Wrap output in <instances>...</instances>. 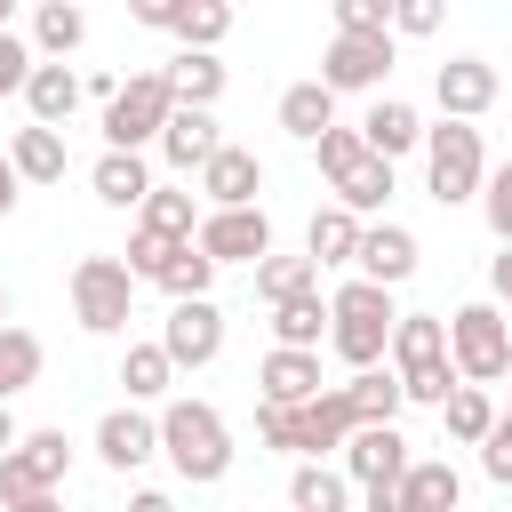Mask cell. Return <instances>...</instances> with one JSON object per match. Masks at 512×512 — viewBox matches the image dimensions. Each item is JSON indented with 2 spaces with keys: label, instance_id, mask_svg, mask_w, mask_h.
Listing matches in <instances>:
<instances>
[{
  "label": "cell",
  "instance_id": "6da1fadb",
  "mask_svg": "<svg viewBox=\"0 0 512 512\" xmlns=\"http://www.w3.org/2000/svg\"><path fill=\"white\" fill-rule=\"evenodd\" d=\"M392 288H376V280H344L336 296H328V344H336V360L360 376V368H384V344H392Z\"/></svg>",
  "mask_w": 512,
  "mask_h": 512
},
{
  "label": "cell",
  "instance_id": "7a4b0ae2",
  "mask_svg": "<svg viewBox=\"0 0 512 512\" xmlns=\"http://www.w3.org/2000/svg\"><path fill=\"white\" fill-rule=\"evenodd\" d=\"M384 360H392V376H400V400L440 408V400L456 392V368H448V320H440V312H400Z\"/></svg>",
  "mask_w": 512,
  "mask_h": 512
},
{
  "label": "cell",
  "instance_id": "3957f363",
  "mask_svg": "<svg viewBox=\"0 0 512 512\" xmlns=\"http://www.w3.org/2000/svg\"><path fill=\"white\" fill-rule=\"evenodd\" d=\"M160 456L192 480V488H216L232 472V424L208 408V400H168L160 408Z\"/></svg>",
  "mask_w": 512,
  "mask_h": 512
},
{
  "label": "cell",
  "instance_id": "277c9868",
  "mask_svg": "<svg viewBox=\"0 0 512 512\" xmlns=\"http://www.w3.org/2000/svg\"><path fill=\"white\" fill-rule=\"evenodd\" d=\"M448 368H456V384H504L512 376V320L496 312V304H456L448 312Z\"/></svg>",
  "mask_w": 512,
  "mask_h": 512
},
{
  "label": "cell",
  "instance_id": "5b68a950",
  "mask_svg": "<svg viewBox=\"0 0 512 512\" xmlns=\"http://www.w3.org/2000/svg\"><path fill=\"white\" fill-rule=\"evenodd\" d=\"M168 112H176V88H168V64H152V72H136V80H120V96L104 104V152H144V144H160V128H168Z\"/></svg>",
  "mask_w": 512,
  "mask_h": 512
},
{
  "label": "cell",
  "instance_id": "8992f818",
  "mask_svg": "<svg viewBox=\"0 0 512 512\" xmlns=\"http://www.w3.org/2000/svg\"><path fill=\"white\" fill-rule=\"evenodd\" d=\"M480 184H488L480 128H464V120L424 128V192H432L440 208H464V200H480Z\"/></svg>",
  "mask_w": 512,
  "mask_h": 512
},
{
  "label": "cell",
  "instance_id": "52a82bcc",
  "mask_svg": "<svg viewBox=\"0 0 512 512\" xmlns=\"http://www.w3.org/2000/svg\"><path fill=\"white\" fill-rule=\"evenodd\" d=\"M128 312H136L128 264H120V256H80V264H72V320H80L88 336H120Z\"/></svg>",
  "mask_w": 512,
  "mask_h": 512
},
{
  "label": "cell",
  "instance_id": "ba28073f",
  "mask_svg": "<svg viewBox=\"0 0 512 512\" xmlns=\"http://www.w3.org/2000/svg\"><path fill=\"white\" fill-rule=\"evenodd\" d=\"M392 56H400L392 32H336L328 56H320V88H328V96H384Z\"/></svg>",
  "mask_w": 512,
  "mask_h": 512
},
{
  "label": "cell",
  "instance_id": "9c48e42d",
  "mask_svg": "<svg viewBox=\"0 0 512 512\" xmlns=\"http://www.w3.org/2000/svg\"><path fill=\"white\" fill-rule=\"evenodd\" d=\"M64 472H72V440H64V424H48V432H24V440L0 456V504L56 496V488H64Z\"/></svg>",
  "mask_w": 512,
  "mask_h": 512
},
{
  "label": "cell",
  "instance_id": "30bf717a",
  "mask_svg": "<svg viewBox=\"0 0 512 512\" xmlns=\"http://www.w3.org/2000/svg\"><path fill=\"white\" fill-rule=\"evenodd\" d=\"M192 248L224 272V264H264L272 256V216L264 208H200V232H192Z\"/></svg>",
  "mask_w": 512,
  "mask_h": 512
},
{
  "label": "cell",
  "instance_id": "8fae6325",
  "mask_svg": "<svg viewBox=\"0 0 512 512\" xmlns=\"http://www.w3.org/2000/svg\"><path fill=\"white\" fill-rule=\"evenodd\" d=\"M408 464H416V456H408L400 424H352V440H344V456H336V472H344L352 488H392Z\"/></svg>",
  "mask_w": 512,
  "mask_h": 512
},
{
  "label": "cell",
  "instance_id": "7c38bea8",
  "mask_svg": "<svg viewBox=\"0 0 512 512\" xmlns=\"http://www.w3.org/2000/svg\"><path fill=\"white\" fill-rule=\"evenodd\" d=\"M160 352L168 368H208L224 352V312L216 296H192V304H168V328H160Z\"/></svg>",
  "mask_w": 512,
  "mask_h": 512
},
{
  "label": "cell",
  "instance_id": "4fadbf2b",
  "mask_svg": "<svg viewBox=\"0 0 512 512\" xmlns=\"http://www.w3.org/2000/svg\"><path fill=\"white\" fill-rule=\"evenodd\" d=\"M432 104H440V120H480L488 104H496V64L488 56H448L440 72H432Z\"/></svg>",
  "mask_w": 512,
  "mask_h": 512
},
{
  "label": "cell",
  "instance_id": "5bb4252c",
  "mask_svg": "<svg viewBox=\"0 0 512 512\" xmlns=\"http://www.w3.org/2000/svg\"><path fill=\"white\" fill-rule=\"evenodd\" d=\"M224 144H232V136H224V128H216V112H192V104H176V112H168V128H160V144H152V152H160V160H168V168H176V176H200V168H208V160H216V152H224Z\"/></svg>",
  "mask_w": 512,
  "mask_h": 512
},
{
  "label": "cell",
  "instance_id": "9a60e30c",
  "mask_svg": "<svg viewBox=\"0 0 512 512\" xmlns=\"http://www.w3.org/2000/svg\"><path fill=\"white\" fill-rule=\"evenodd\" d=\"M296 416V456L304 464H328V456H344V440H352V408H344V392L336 384H320L304 408H288Z\"/></svg>",
  "mask_w": 512,
  "mask_h": 512
},
{
  "label": "cell",
  "instance_id": "2e32d148",
  "mask_svg": "<svg viewBox=\"0 0 512 512\" xmlns=\"http://www.w3.org/2000/svg\"><path fill=\"white\" fill-rule=\"evenodd\" d=\"M360 280H376V288H400L416 264H424V248H416V232L408 224H360Z\"/></svg>",
  "mask_w": 512,
  "mask_h": 512
},
{
  "label": "cell",
  "instance_id": "e0dca14e",
  "mask_svg": "<svg viewBox=\"0 0 512 512\" xmlns=\"http://www.w3.org/2000/svg\"><path fill=\"white\" fill-rule=\"evenodd\" d=\"M256 192H264V160H256L248 144H224V152L200 168V200H208V208H256Z\"/></svg>",
  "mask_w": 512,
  "mask_h": 512
},
{
  "label": "cell",
  "instance_id": "ac0fdd59",
  "mask_svg": "<svg viewBox=\"0 0 512 512\" xmlns=\"http://www.w3.org/2000/svg\"><path fill=\"white\" fill-rule=\"evenodd\" d=\"M96 456H104L112 472L152 464V456H160V416H144V408H112V416L96 424Z\"/></svg>",
  "mask_w": 512,
  "mask_h": 512
},
{
  "label": "cell",
  "instance_id": "d6986e66",
  "mask_svg": "<svg viewBox=\"0 0 512 512\" xmlns=\"http://www.w3.org/2000/svg\"><path fill=\"white\" fill-rule=\"evenodd\" d=\"M360 144H368L376 160H400V152L424 144V112H416L408 96H376V104L360 112Z\"/></svg>",
  "mask_w": 512,
  "mask_h": 512
},
{
  "label": "cell",
  "instance_id": "ffe728a7",
  "mask_svg": "<svg viewBox=\"0 0 512 512\" xmlns=\"http://www.w3.org/2000/svg\"><path fill=\"white\" fill-rule=\"evenodd\" d=\"M256 392H264V408H304L312 392H320V352H264L256 360Z\"/></svg>",
  "mask_w": 512,
  "mask_h": 512
},
{
  "label": "cell",
  "instance_id": "44dd1931",
  "mask_svg": "<svg viewBox=\"0 0 512 512\" xmlns=\"http://www.w3.org/2000/svg\"><path fill=\"white\" fill-rule=\"evenodd\" d=\"M8 168H16V184H64V168H72V152H64V128H16L8 136Z\"/></svg>",
  "mask_w": 512,
  "mask_h": 512
},
{
  "label": "cell",
  "instance_id": "7402d4cb",
  "mask_svg": "<svg viewBox=\"0 0 512 512\" xmlns=\"http://www.w3.org/2000/svg\"><path fill=\"white\" fill-rule=\"evenodd\" d=\"M24 112H32V128H64V120L80 112V72H72V64H32Z\"/></svg>",
  "mask_w": 512,
  "mask_h": 512
},
{
  "label": "cell",
  "instance_id": "603a6c76",
  "mask_svg": "<svg viewBox=\"0 0 512 512\" xmlns=\"http://www.w3.org/2000/svg\"><path fill=\"white\" fill-rule=\"evenodd\" d=\"M304 256H312V272H336V264H352L360 256V216L352 208H312V224H304Z\"/></svg>",
  "mask_w": 512,
  "mask_h": 512
},
{
  "label": "cell",
  "instance_id": "cb8c5ba5",
  "mask_svg": "<svg viewBox=\"0 0 512 512\" xmlns=\"http://www.w3.org/2000/svg\"><path fill=\"white\" fill-rule=\"evenodd\" d=\"M80 40H88V8H72V0H40L32 8V56L40 64H64Z\"/></svg>",
  "mask_w": 512,
  "mask_h": 512
},
{
  "label": "cell",
  "instance_id": "d4e9b609",
  "mask_svg": "<svg viewBox=\"0 0 512 512\" xmlns=\"http://www.w3.org/2000/svg\"><path fill=\"white\" fill-rule=\"evenodd\" d=\"M136 232H152V240H176V248H184V240L200 232V200H192V192H176V184H152V192H144V208H136Z\"/></svg>",
  "mask_w": 512,
  "mask_h": 512
},
{
  "label": "cell",
  "instance_id": "484cf974",
  "mask_svg": "<svg viewBox=\"0 0 512 512\" xmlns=\"http://www.w3.org/2000/svg\"><path fill=\"white\" fill-rule=\"evenodd\" d=\"M336 392H344L352 424H400V408H408V400H400V376H392V368H360V376H344Z\"/></svg>",
  "mask_w": 512,
  "mask_h": 512
},
{
  "label": "cell",
  "instance_id": "4316f807",
  "mask_svg": "<svg viewBox=\"0 0 512 512\" xmlns=\"http://www.w3.org/2000/svg\"><path fill=\"white\" fill-rule=\"evenodd\" d=\"M400 496H408V512H456V504H464V480H456L448 456H416V464L400 472Z\"/></svg>",
  "mask_w": 512,
  "mask_h": 512
},
{
  "label": "cell",
  "instance_id": "83f0119b",
  "mask_svg": "<svg viewBox=\"0 0 512 512\" xmlns=\"http://www.w3.org/2000/svg\"><path fill=\"white\" fill-rule=\"evenodd\" d=\"M280 128H288L296 144H320V136L336 128V96H328L320 80H296V88H280Z\"/></svg>",
  "mask_w": 512,
  "mask_h": 512
},
{
  "label": "cell",
  "instance_id": "f1b7e54d",
  "mask_svg": "<svg viewBox=\"0 0 512 512\" xmlns=\"http://www.w3.org/2000/svg\"><path fill=\"white\" fill-rule=\"evenodd\" d=\"M88 184H96V200H104V208H144L152 168H144V152H104V160L88 168Z\"/></svg>",
  "mask_w": 512,
  "mask_h": 512
},
{
  "label": "cell",
  "instance_id": "f546056e",
  "mask_svg": "<svg viewBox=\"0 0 512 512\" xmlns=\"http://www.w3.org/2000/svg\"><path fill=\"white\" fill-rule=\"evenodd\" d=\"M40 368H48V344H40L32 328H16V320H8V328H0V408H8L16 392H32V384H40Z\"/></svg>",
  "mask_w": 512,
  "mask_h": 512
},
{
  "label": "cell",
  "instance_id": "4dcf8cb0",
  "mask_svg": "<svg viewBox=\"0 0 512 512\" xmlns=\"http://www.w3.org/2000/svg\"><path fill=\"white\" fill-rule=\"evenodd\" d=\"M320 336H328V296L320 288L296 296V304H272V344L280 352H320Z\"/></svg>",
  "mask_w": 512,
  "mask_h": 512
},
{
  "label": "cell",
  "instance_id": "1f68e13d",
  "mask_svg": "<svg viewBox=\"0 0 512 512\" xmlns=\"http://www.w3.org/2000/svg\"><path fill=\"white\" fill-rule=\"evenodd\" d=\"M288 512H352V480L336 464H296L288 472Z\"/></svg>",
  "mask_w": 512,
  "mask_h": 512
},
{
  "label": "cell",
  "instance_id": "d6a6232c",
  "mask_svg": "<svg viewBox=\"0 0 512 512\" xmlns=\"http://www.w3.org/2000/svg\"><path fill=\"white\" fill-rule=\"evenodd\" d=\"M168 32H176V40L192 48V56H216V40L232 32V8H224V0H176Z\"/></svg>",
  "mask_w": 512,
  "mask_h": 512
},
{
  "label": "cell",
  "instance_id": "836d02e7",
  "mask_svg": "<svg viewBox=\"0 0 512 512\" xmlns=\"http://www.w3.org/2000/svg\"><path fill=\"white\" fill-rule=\"evenodd\" d=\"M120 384H128V408H136V400H168L176 368H168L160 336H152V344H128V352H120Z\"/></svg>",
  "mask_w": 512,
  "mask_h": 512
},
{
  "label": "cell",
  "instance_id": "e575fe53",
  "mask_svg": "<svg viewBox=\"0 0 512 512\" xmlns=\"http://www.w3.org/2000/svg\"><path fill=\"white\" fill-rule=\"evenodd\" d=\"M440 424H448V440H456V448H480V440H488V424H496V400H488L480 384H456V392L440 400Z\"/></svg>",
  "mask_w": 512,
  "mask_h": 512
},
{
  "label": "cell",
  "instance_id": "d590c367",
  "mask_svg": "<svg viewBox=\"0 0 512 512\" xmlns=\"http://www.w3.org/2000/svg\"><path fill=\"white\" fill-rule=\"evenodd\" d=\"M168 88H176V104H192V112H216V96H224V64L184 48V56L168 64Z\"/></svg>",
  "mask_w": 512,
  "mask_h": 512
},
{
  "label": "cell",
  "instance_id": "8d00e7d4",
  "mask_svg": "<svg viewBox=\"0 0 512 512\" xmlns=\"http://www.w3.org/2000/svg\"><path fill=\"white\" fill-rule=\"evenodd\" d=\"M384 200H392V160H376V152H368V160H360V168H352V176L336 184V208H352V216L368 224V216H376Z\"/></svg>",
  "mask_w": 512,
  "mask_h": 512
},
{
  "label": "cell",
  "instance_id": "74e56055",
  "mask_svg": "<svg viewBox=\"0 0 512 512\" xmlns=\"http://www.w3.org/2000/svg\"><path fill=\"white\" fill-rule=\"evenodd\" d=\"M312 288H320L312 256H264V264H256V296H264V304H296V296H312Z\"/></svg>",
  "mask_w": 512,
  "mask_h": 512
},
{
  "label": "cell",
  "instance_id": "f35d334b",
  "mask_svg": "<svg viewBox=\"0 0 512 512\" xmlns=\"http://www.w3.org/2000/svg\"><path fill=\"white\" fill-rule=\"evenodd\" d=\"M208 280H216V264H208L200 248H176V256L160 264V280H152V288H160L168 304H192V296H208Z\"/></svg>",
  "mask_w": 512,
  "mask_h": 512
},
{
  "label": "cell",
  "instance_id": "ab89813d",
  "mask_svg": "<svg viewBox=\"0 0 512 512\" xmlns=\"http://www.w3.org/2000/svg\"><path fill=\"white\" fill-rule=\"evenodd\" d=\"M312 152H320V176H328V184H344V176H352V168L368 160V144H360V128H328V136H320Z\"/></svg>",
  "mask_w": 512,
  "mask_h": 512
},
{
  "label": "cell",
  "instance_id": "60d3db41",
  "mask_svg": "<svg viewBox=\"0 0 512 512\" xmlns=\"http://www.w3.org/2000/svg\"><path fill=\"white\" fill-rule=\"evenodd\" d=\"M480 216H488L496 248H512V160H504V168H488V184H480Z\"/></svg>",
  "mask_w": 512,
  "mask_h": 512
},
{
  "label": "cell",
  "instance_id": "b9f144b4",
  "mask_svg": "<svg viewBox=\"0 0 512 512\" xmlns=\"http://www.w3.org/2000/svg\"><path fill=\"white\" fill-rule=\"evenodd\" d=\"M184 248H192V240H184ZM168 256H176V240L128 232V256H120V264H128V280H160V264H168Z\"/></svg>",
  "mask_w": 512,
  "mask_h": 512
},
{
  "label": "cell",
  "instance_id": "7bdbcfd3",
  "mask_svg": "<svg viewBox=\"0 0 512 512\" xmlns=\"http://www.w3.org/2000/svg\"><path fill=\"white\" fill-rule=\"evenodd\" d=\"M32 40H16V32H0V96H24V80H32Z\"/></svg>",
  "mask_w": 512,
  "mask_h": 512
},
{
  "label": "cell",
  "instance_id": "ee69618b",
  "mask_svg": "<svg viewBox=\"0 0 512 512\" xmlns=\"http://www.w3.org/2000/svg\"><path fill=\"white\" fill-rule=\"evenodd\" d=\"M480 472H488L496 488H512V416L488 424V440H480Z\"/></svg>",
  "mask_w": 512,
  "mask_h": 512
},
{
  "label": "cell",
  "instance_id": "f6af8a7d",
  "mask_svg": "<svg viewBox=\"0 0 512 512\" xmlns=\"http://www.w3.org/2000/svg\"><path fill=\"white\" fill-rule=\"evenodd\" d=\"M336 32H392V0H336Z\"/></svg>",
  "mask_w": 512,
  "mask_h": 512
},
{
  "label": "cell",
  "instance_id": "bcb514c9",
  "mask_svg": "<svg viewBox=\"0 0 512 512\" xmlns=\"http://www.w3.org/2000/svg\"><path fill=\"white\" fill-rule=\"evenodd\" d=\"M440 32V0H392V40H424Z\"/></svg>",
  "mask_w": 512,
  "mask_h": 512
},
{
  "label": "cell",
  "instance_id": "7dc6e473",
  "mask_svg": "<svg viewBox=\"0 0 512 512\" xmlns=\"http://www.w3.org/2000/svg\"><path fill=\"white\" fill-rule=\"evenodd\" d=\"M256 440H264V448H288V456H296V416H288V408H264V400H256Z\"/></svg>",
  "mask_w": 512,
  "mask_h": 512
},
{
  "label": "cell",
  "instance_id": "c3c4849f",
  "mask_svg": "<svg viewBox=\"0 0 512 512\" xmlns=\"http://www.w3.org/2000/svg\"><path fill=\"white\" fill-rule=\"evenodd\" d=\"M128 16H136L144 32H168V16H176V0H128Z\"/></svg>",
  "mask_w": 512,
  "mask_h": 512
},
{
  "label": "cell",
  "instance_id": "681fc988",
  "mask_svg": "<svg viewBox=\"0 0 512 512\" xmlns=\"http://www.w3.org/2000/svg\"><path fill=\"white\" fill-rule=\"evenodd\" d=\"M360 512H408V496H400V480H392V488H360Z\"/></svg>",
  "mask_w": 512,
  "mask_h": 512
},
{
  "label": "cell",
  "instance_id": "f907efd6",
  "mask_svg": "<svg viewBox=\"0 0 512 512\" xmlns=\"http://www.w3.org/2000/svg\"><path fill=\"white\" fill-rule=\"evenodd\" d=\"M24 200V184H16V168H8V144H0V216Z\"/></svg>",
  "mask_w": 512,
  "mask_h": 512
},
{
  "label": "cell",
  "instance_id": "816d5d0a",
  "mask_svg": "<svg viewBox=\"0 0 512 512\" xmlns=\"http://www.w3.org/2000/svg\"><path fill=\"white\" fill-rule=\"evenodd\" d=\"M488 288H496V296H504V304H512V248H504V256H496V264H488Z\"/></svg>",
  "mask_w": 512,
  "mask_h": 512
},
{
  "label": "cell",
  "instance_id": "f5cc1de1",
  "mask_svg": "<svg viewBox=\"0 0 512 512\" xmlns=\"http://www.w3.org/2000/svg\"><path fill=\"white\" fill-rule=\"evenodd\" d=\"M128 512H176V504H168L160 488H136V496H128Z\"/></svg>",
  "mask_w": 512,
  "mask_h": 512
},
{
  "label": "cell",
  "instance_id": "db71d44e",
  "mask_svg": "<svg viewBox=\"0 0 512 512\" xmlns=\"http://www.w3.org/2000/svg\"><path fill=\"white\" fill-rule=\"evenodd\" d=\"M8 512H64V496H24V504H8Z\"/></svg>",
  "mask_w": 512,
  "mask_h": 512
},
{
  "label": "cell",
  "instance_id": "11a10c76",
  "mask_svg": "<svg viewBox=\"0 0 512 512\" xmlns=\"http://www.w3.org/2000/svg\"><path fill=\"white\" fill-rule=\"evenodd\" d=\"M16 440H24V432H16V416H8V408H0V456H8V448H16Z\"/></svg>",
  "mask_w": 512,
  "mask_h": 512
},
{
  "label": "cell",
  "instance_id": "9f6ffc18",
  "mask_svg": "<svg viewBox=\"0 0 512 512\" xmlns=\"http://www.w3.org/2000/svg\"><path fill=\"white\" fill-rule=\"evenodd\" d=\"M0 32H16V0H0Z\"/></svg>",
  "mask_w": 512,
  "mask_h": 512
},
{
  "label": "cell",
  "instance_id": "6f0895ef",
  "mask_svg": "<svg viewBox=\"0 0 512 512\" xmlns=\"http://www.w3.org/2000/svg\"><path fill=\"white\" fill-rule=\"evenodd\" d=\"M0 328H8V288H0Z\"/></svg>",
  "mask_w": 512,
  "mask_h": 512
},
{
  "label": "cell",
  "instance_id": "680465c9",
  "mask_svg": "<svg viewBox=\"0 0 512 512\" xmlns=\"http://www.w3.org/2000/svg\"><path fill=\"white\" fill-rule=\"evenodd\" d=\"M496 416H512V392H504V408H496Z\"/></svg>",
  "mask_w": 512,
  "mask_h": 512
},
{
  "label": "cell",
  "instance_id": "91938a15",
  "mask_svg": "<svg viewBox=\"0 0 512 512\" xmlns=\"http://www.w3.org/2000/svg\"><path fill=\"white\" fill-rule=\"evenodd\" d=\"M0 512H8V504H0Z\"/></svg>",
  "mask_w": 512,
  "mask_h": 512
}]
</instances>
